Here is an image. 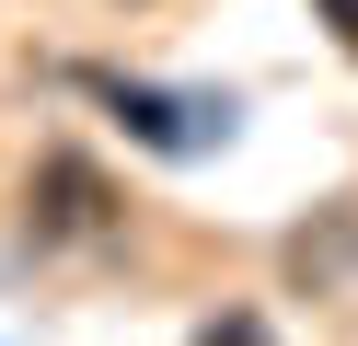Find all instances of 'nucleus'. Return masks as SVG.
Wrapping results in <instances>:
<instances>
[{
	"label": "nucleus",
	"mask_w": 358,
	"mask_h": 346,
	"mask_svg": "<svg viewBox=\"0 0 358 346\" xmlns=\"http://www.w3.org/2000/svg\"><path fill=\"white\" fill-rule=\"evenodd\" d=\"M35 231H47V243H93L104 219H116V196H104V173L93 161H47V173H35Z\"/></svg>",
	"instance_id": "nucleus-1"
},
{
	"label": "nucleus",
	"mask_w": 358,
	"mask_h": 346,
	"mask_svg": "<svg viewBox=\"0 0 358 346\" xmlns=\"http://www.w3.org/2000/svg\"><path fill=\"white\" fill-rule=\"evenodd\" d=\"M208 346H266V323H208Z\"/></svg>",
	"instance_id": "nucleus-3"
},
{
	"label": "nucleus",
	"mask_w": 358,
	"mask_h": 346,
	"mask_svg": "<svg viewBox=\"0 0 358 346\" xmlns=\"http://www.w3.org/2000/svg\"><path fill=\"white\" fill-rule=\"evenodd\" d=\"M324 23H335V46L358 58V0H324Z\"/></svg>",
	"instance_id": "nucleus-2"
}]
</instances>
